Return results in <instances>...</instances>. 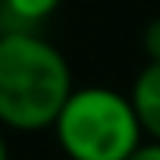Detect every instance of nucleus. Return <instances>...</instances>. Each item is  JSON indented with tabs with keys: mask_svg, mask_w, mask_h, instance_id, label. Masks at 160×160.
<instances>
[{
	"mask_svg": "<svg viewBox=\"0 0 160 160\" xmlns=\"http://www.w3.org/2000/svg\"><path fill=\"white\" fill-rule=\"evenodd\" d=\"M72 91L69 63L50 41L28 28L0 35V126L16 132L53 129Z\"/></svg>",
	"mask_w": 160,
	"mask_h": 160,
	"instance_id": "1",
	"label": "nucleus"
},
{
	"mask_svg": "<svg viewBox=\"0 0 160 160\" xmlns=\"http://www.w3.org/2000/svg\"><path fill=\"white\" fill-rule=\"evenodd\" d=\"M69 160H129L144 141L129 94L104 85L75 88L53 122Z\"/></svg>",
	"mask_w": 160,
	"mask_h": 160,
	"instance_id": "2",
	"label": "nucleus"
},
{
	"mask_svg": "<svg viewBox=\"0 0 160 160\" xmlns=\"http://www.w3.org/2000/svg\"><path fill=\"white\" fill-rule=\"evenodd\" d=\"M129 101L138 113L141 132L151 135V141H160V63H148L135 75Z\"/></svg>",
	"mask_w": 160,
	"mask_h": 160,
	"instance_id": "3",
	"label": "nucleus"
},
{
	"mask_svg": "<svg viewBox=\"0 0 160 160\" xmlns=\"http://www.w3.org/2000/svg\"><path fill=\"white\" fill-rule=\"evenodd\" d=\"M57 7H60V0H3V10L13 19H19L22 25H32V22L53 16Z\"/></svg>",
	"mask_w": 160,
	"mask_h": 160,
	"instance_id": "4",
	"label": "nucleus"
},
{
	"mask_svg": "<svg viewBox=\"0 0 160 160\" xmlns=\"http://www.w3.org/2000/svg\"><path fill=\"white\" fill-rule=\"evenodd\" d=\"M141 47H144V53H148V63H160V16L144 25Z\"/></svg>",
	"mask_w": 160,
	"mask_h": 160,
	"instance_id": "5",
	"label": "nucleus"
},
{
	"mask_svg": "<svg viewBox=\"0 0 160 160\" xmlns=\"http://www.w3.org/2000/svg\"><path fill=\"white\" fill-rule=\"evenodd\" d=\"M129 160H160V141H141Z\"/></svg>",
	"mask_w": 160,
	"mask_h": 160,
	"instance_id": "6",
	"label": "nucleus"
},
{
	"mask_svg": "<svg viewBox=\"0 0 160 160\" xmlns=\"http://www.w3.org/2000/svg\"><path fill=\"white\" fill-rule=\"evenodd\" d=\"M0 160H10V148H7V138L0 132Z\"/></svg>",
	"mask_w": 160,
	"mask_h": 160,
	"instance_id": "7",
	"label": "nucleus"
}]
</instances>
